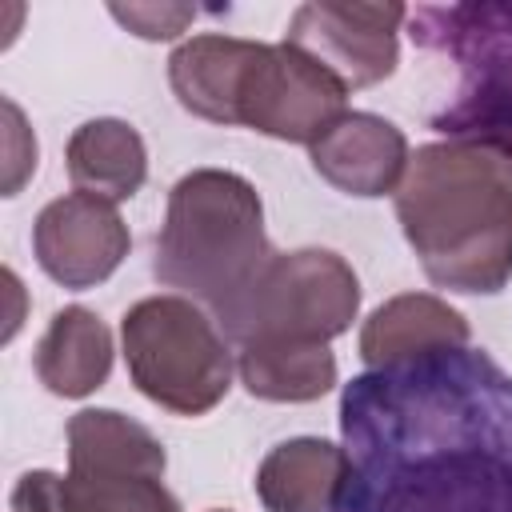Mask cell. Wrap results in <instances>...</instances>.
<instances>
[{
  "mask_svg": "<svg viewBox=\"0 0 512 512\" xmlns=\"http://www.w3.org/2000/svg\"><path fill=\"white\" fill-rule=\"evenodd\" d=\"M4 108V196H16L24 188V180L36 172V136L24 124V112L16 108V100H0Z\"/></svg>",
  "mask_w": 512,
  "mask_h": 512,
  "instance_id": "20",
  "label": "cell"
},
{
  "mask_svg": "<svg viewBox=\"0 0 512 512\" xmlns=\"http://www.w3.org/2000/svg\"><path fill=\"white\" fill-rule=\"evenodd\" d=\"M396 220L436 288L496 296L512 280V152L444 136L408 156Z\"/></svg>",
  "mask_w": 512,
  "mask_h": 512,
  "instance_id": "2",
  "label": "cell"
},
{
  "mask_svg": "<svg viewBox=\"0 0 512 512\" xmlns=\"http://www.w3.org/2000/svg\"><path fill=\"white\" fill-rule=\"evenodd\" d=\"M360 312V280L332 248L276 252L252 288L216 316L236 344L248 340H336Z\"/></svg>",
  "mask_w": 512,
  "mask_h": 512,
  "instance_id": "6",
  "label": "cell"
},
{
  "mask_svg": "<svg viewBox=\"0 0 512 512\" xmlns=\"http://www.w3.org/2000/svg\"><path fill=\"white\" fill-rule=\"evenodd\" d=\"M260 192L228 168H192L168 192L152 276L176 296L208 304L212 320L232 308L272 260Z\"/></svg>",
  "mask_w": 512,
  "mask_h": 512,
  "instance_id": "3",
  "label": "cell"
},
{
  "mask_svg": "<svg viewBox=\"0 0 512 512\" xmlns=\"http://www.w3.org/2000/svg\"><path fill=\"white\" fill-rule=\"evenodd\" d=\"M408 156L412 152L404 132L376 112H348L308 148L316 176L336 192L360 200H376L388 192L396 196L408 172Z\"/></svg>",
  "mask_w": 512,
  "mask_h": 512,
  "instance_id": "10",
  "label": "cell"
},
{
  "mask_svg": "<svg viewBox=\"0 0 512 512\" xmlns=\"http://www.w3.org/2000/svg\"><path fill=\"white\" fill-rule=\"evenodd\" d=\"M68 464H136L164 472L168 456L140 420L116 408H80L68 420Z\"/></svg>",
  "mask_w": 512,
  "mask_h": 512,
  "instance_id": "18",
  "label": "cell"
},
{
  "mask_svg": "<svg viewBox=\"0 0 512 512\" xmlns=\"http://www.w3.org/2000/svg\"><path fill=\"white\" fill-rule=\"evenodd\" d=\"M108 12L140 40H176L196 20L192 4H112Z\"/></svg>",
  "mask_w": 512,
  "mask_h": 512,
  "instance_id": "19",
  "label": "cell"
},
{
  "mask_svg": "<svg viewBox=\"0 0 512 512\" xmlns=\"http://www.w3.org/2000/svg\"><path fill=\"white\" fill-rule=\"evenodd\" d=\"M212 512H228V508H212Z\"/></svg>",
  "mask_w": 512,
  "mask_h": 512,
  "instance_id": "22",
  "label": "cell"
},
{
  "mask_svg": "<svg viewBox=\"0 0 512 512\" xmlns=\"http://www.w3.org/2000/svg\"><path fill=\"white\" fill-rule=\"evenodd\" d=\"M408 20L412 40L452 56L464 76L432 128L512 152V4H428Z\"/></svg>",
  "mask_w": 512,
  "mask_h": 512,
  "instance_id": "5",
  "label": "cell"
},
{
  "mask_svg": "<svg viewBox=\"0 0 512 512\" xmlns=\"http://www.w3.org/2000/svg\"><path fill=\"white\" fill-rule=\"evenodd\" d=\"M60 496L64 512H180L164 472L136 464H68Z\"/></svg>",
  "mask_w": 512,
  "mask_h": 512,
  "instance_id": "17",
  "label": "cell"
},
{
  "mask_svg": "<svg viewBox=\"0 0 512 512\" xmlns=\"http://www.w3.org/2000/svg\"><path fill=\"white\" fill-rule=\"evenodd\" d=\"M120 340L136 392L164 412L204 416L232 388L228 336L188 296L136 300L120 320Z\"/></svg>",
  "mask_w": 512,
  "mask_h": 512,
  "instance_id": "4",
  "label": "cell"
},
{
  "mask_svg": "<svg viewBox=\"0 0 512 512\" xmlns=\"http://www.w3.org/2000/svg\"><path fill=\"white\" fill-rule=\"evenodd\" d=\"M12 512H64V496H60V476L48 468L24 472L12 488Z\"/></svg>",
  "mask_w": 512,
  "mask_h": 512,
  "instance_id": "21",
  "label": "cell"
},
{
  "mask_svg": "<svg viewBox=\"0 0 512 512\" xmlns=\"http://www.w3.org/2000/svg\"><path fill=\"white\" fill-rule=\"evenodd\" d=\"M112 332L108 324L84 308V304H68L60 308L40 344H36V376L40 384L52 392V396H64V400H84L92 396L108 372H112Z\"/></svg>",
  "mask_w": 512,
  "mask_h": 512,
  "instance_id": "14",
  "label": "cell"
},
{
  "mask_svg": "<svg viewBox=\"0 0 512 512\" xmlns=\"http://www.w3.org/2000/svg\"><path fill=\"white\" fill-rule=\"evenodd\" d=\"M256 44L260 40H240L224 32H200L184 40L168 56V84L180 108L212 124H236V100Z\"/></svg>",
  "mask_w": 512,
  "mask_h": 512,
  "instance_id": "12",
  "label": "cell"
},
{
  "mask_svg": "<svg viewBox=\"0 0 512 512\" xmlns=\"http://www.w3.org/2000/svg\"><path fill=\"white\" fill-rule=\"evenodd\" d=\"M472 328L464 312L432 292H404L384 300L360 328V360L368 368H388L444 348H468Z\"/></svg>",
  "mask_w": 512,
  "mask_h": 512,
  "instance_id": "11",
  "label": "cell"
},
{
  "mask_svg": "<svg viewBox=\"0 0 512 512\" xmlns=\"http://www.w3.org/2000/svg\"><path fill=\"white\" fill-rule=\"evenodd\" d=\"M64 164L76 192L100 196L108 204L132 200L148 180V148L140 132L128 120H112V116L80 124L68 136Z\"/></svg>",
  "mask_w": 512,
  "mask_h": 512,
  "instance_id": "15",
  "label": "cell"
},
{
  "mask_svg": "<svg viewBox=\"0 0 512 512\" xmlns=\"http://www.w3.org/2000/svg\"><path fill=\"white\" fill-rule=\"evenodd\" d=\"M348 476L344 444L320 436L280 440L256 468V496L268 512H332Z\"/></svg>",
  "mask_w": 512,
  "mask_h": 512,
  "instance_id": "13",
  "label": "cell"
},
{
  "mask_svg": "<svg viewBox=\"0 0 512 512\" xmlns=\"http://www.w3.org/2000/svg\"><path fill=\"white\" fill-rule=\"evenodd\" d=\"M332 512H512V376L480 348L368 368L340 396Z\"/></svg>",
  "mask_w": 512,
  "mask_h": 512,
  "instance_id": "1",
  "label": "cell"
},
{
  "mask_svg": "<svg viewBox=\"0 0 512 512\" xmlns=\"http://www.w3.org/2000/svg\"><path fill=\"white\" fill-rule=\"evenodd\" d=\"M348 116V88L296 44H256L244 72L236 124L288 144H316Z\"/></svg>",
  "mask_w": 512,
  "mask_h": 512,
  "instance_id": "7",
  "label": "cell"
},
{
  "mask_svg": "<svg viewBox=\"0 0 512 512\" xmlns=\"http://www.w3.org/2000/svg\"><path fill=\"white\" fill-rule=\"evenodd\" d=\"M404 4H352V0H312L288 20V44L320 60L348 92L388 80L400 64V24Z\"/></svg>",
  "mask_w": 512,
  "mask_h": 512,
  "instance_id": "8",
  "label": "cell"
},
{
  "mask_svg": "<svg viewBox=\"0 0 512 512\" xmlns=\"http://www.w3.org/2000/svg\"><path fill=\"white\" fill-rule=\"evenodd\" d=\"M128 248H132V236L116 204L88 192L56 196L52 204L40 208L32 224L36 264L44 268L48 280L72 292L104 284L124 264Z\"/></svg>",
  "mask_w": 512,
  "mask_h": 512,
  "instance_id": "9",
  "label": "cell"
},
{
  "mask_svg": "<svg viewBox=\"0 0 512 512\" xmlns=\"http://www.w3.org/2000/svg\"><path fill=\"white\" fill-rule=\"evenodd\" d=\"M248 396L268 404H308L336 388V356L320 340H248L236 352Z\"/></svg>",
  "mask_w": 512,
  "mask_h": 512,
  "instance_id": "16",
  "label": "cell"
}]
</instances>
